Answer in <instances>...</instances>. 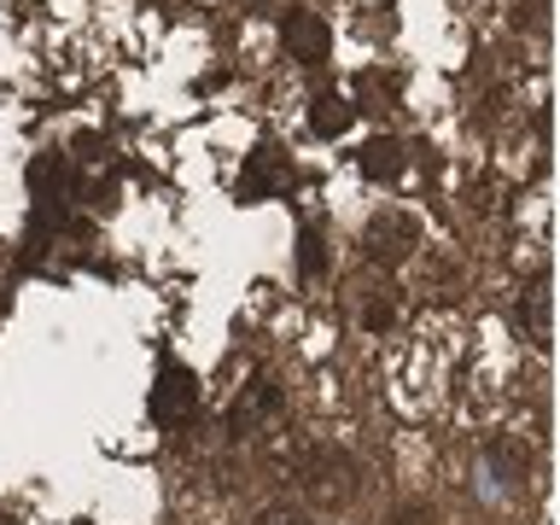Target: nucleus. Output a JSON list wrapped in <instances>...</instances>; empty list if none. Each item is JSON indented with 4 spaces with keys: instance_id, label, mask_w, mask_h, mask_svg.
Listing matches in <instances>:
<instances>
[{
    "instance_id": "nucleus-1",
    "label": "nucleus",
    "mask_w": 560,
    "mask_h": 525,
    "mask_svg": "<svg viewBox=\"0 0 560 525\" xmlns=\"http://www.w3.org/2000/svg\"><path fill=\"white\" fill-rule=\"evenodd\" d=\"M415 245H420V222L409 217V210H380V217L362 228V257L368 262H385V269L402 262Z\"/></svg>"
},
{
    "instance_id": "nucleus-2",
    "label": "nucleus",
    "mask_w": 560,
    "mask_h": 525,
    "mask_svg": "<svg viewBox=\"0 0 560 525\" xmlns=\"http://www.w3.org/2000/svg\"><path fill=\"white\" fill-rule=\"evenodd\" d=\"M192 409H199V385H192V374L182 362H164V374H158V385H152V420L158 427H182Z\"/></svg>"
},
{
    "instance_id": "nucleus-3",
    "label": "nucleus",
    "mask_w": 560,
    "mask_h": 525,
    "mask_svg": "<svg viewBox=\"0 0 560 525\" xmlns=\"http://www.w3.org/2000/svg\"><path fill=\"white\" fill-rule=\"evenodd\" d=\"M280 42H287V52L298 65H322L327 59V18L322 12H287L280 18Z\"/></svg>"
},
{
    "instance_id": "nucleus-4",
    "label": "nucleus",
    "mask_w": 560,
    "mask_h": 525,
    "mask_svg": "<svg viewBox=\"0 0 560 525\" xmlns=\"http://www.w3.org/2000/svg\"><path fill=\"white\" fill-rule=\"evenodd\" d=\"M357 164H362V175H374V182H397V175H402V147L392 135H380V140H368V147H362Z\"/></svg>"
},
{
    "instance_id": "nucleus-5",
    "label": "nucleus",
    "mask_w": 560,
    "mask_h": 525,
    "mask_svg": "<svg viewBox=\"0 0 560 525\" xmlns=\"http://www.w3.org/2000/svg\"><path fill=\"white\" fill-rule=\"evenodd\" d=\"M310 122H315V135H345L350 129V105L339 94H322V100H315V112H310Z\"/></svg>"
},
{
    "instance_id": "nucleus-6",
    "label": "nucleus",
    "mask_w": 560,
    "mask_h": 525,
    "mask_svg": "<svg viewBox=\"0 0 560 525\" xmlns=\"http://www.w3.org/2000/svg\"><path fill=\"white\" fill-rule=\"evenodd\" d=\"M298 245H304V252H298V269L315 275V269L327 262V245H322V234H315V228H304V234H298Z\"/></svg>"
},
{
    "instance_id": "nucleus-7",
    "label": "nucleus",
    "mask_w": 560,
    "mask_h": 525,
    "mask_svg": "<svg viewBox=\"0 0 560 525\" xmlns=\"http://www.w3.org/2000/svg\"><path fill=\"white\" fill-rule=\"evenodd\" d=\"M542 304H549V287H532V298H525V310H532V332H537V339H549V310H542Z\"/></svg>"
},
{
    "instance_id": "nucleus-8",
    "label": "nucleus",
    "mask_w": 560,
    "mask_h": 525,
    "mask_svg": "<svg viewBox=\"0 0 560 525\" xmlns=\"http://www.w3.org/2000/svg\"><path fill=\"white\" fill-rule=\"evenodd\" d=\"M252 525H310V520L298 514V508H280V502H275V508H262V514H257Z\"/></svg>"
},
{
    "instance_id": "nucleus-9",
    "label": "nucleus",
    "mask_w": 560,
    "mask_h": 525,
    "mask_svg": "<svg viewBox=\"0 0 560 525\" xmlns=\"http://www.w3.org/2000/svg\"><path fill=\"white\" fill-rule=\"evenodd\" d=\"M432 514H427V508H402V514H397V525H427Z\"/></svg>"
},
{
    "instance_id": "nucleus-10",
    "label": "nucleus",
    "mask_w": 560,
    "mask_h": 525,
    "mask_svg": "<svg viewBox=\"0 0 560 525\" xmlns=\"http://www.w3.org/2000/svg\"><path fill=\"white\" fill-rule=\"evenodd\" d=\"M0 525H12V520H0Z\"/></svg>"
}]
</instances>
